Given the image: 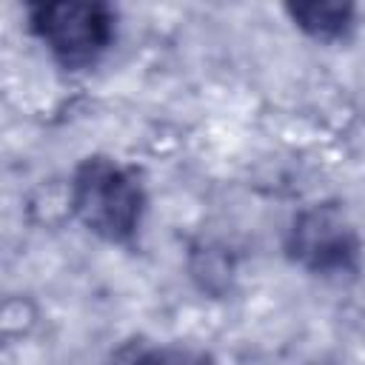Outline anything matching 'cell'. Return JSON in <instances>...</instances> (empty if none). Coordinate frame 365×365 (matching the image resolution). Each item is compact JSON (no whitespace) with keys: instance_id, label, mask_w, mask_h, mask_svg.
<instances>
[{"instance_id":"6da1fadb","label":"cell","mask_w":365,"mask_h":365,"mask_svg":"<svg viewBox=\"0 0 365 365\" xmlns=\"http://www.w3.org/2000/svg\"><path fill=\"white\" fill-rule=\"evenodd\" d=\"M71 200L80 220L108 240H125L137 228L140 188L128 171L108 160H88L77 171Z\"/></svg>"},{"instance_id":"7a4b0ae2","label":"cell","mask_w":365,"mask_h":365,"mask_svg":"<svg viewBox=\"0 0 365 365\" xmlns=\"http://www.w3.org/2000/svg\"><path fill=\"white\" fill-rule=\"evenodd\" d=\"M34 26L66 63H88L111 37V17L97 3H48L34 11Z\"/></svg>"},{"instance_id":"3957f363","label":"cell","mask_w":365,"mask_h":365,"mask_svg":"<svg viewBox=\"0 0 365 365\" xmlns=\"http://www.w3.org/2000/svg\"><path fill=\"white\" fill-rule=\"evenodd\" d=\"M291 248L299 262L314 271L345 268L356 254V240L351 225L334 208H311L305 211L291 234Z\"/></svg>"},{"instance_id":"277c9868","label":"cell","mask_w":365,"mask_h":365,"mask_svg":"<svg viewBox=\"0 0 365 365\" xmlns=\"http://www.w3.org/2000/svg\"><path fill=\"white\" fill-rule=\"evenodd\" d=\"M291 14L311 34L331 37V34H339L348 26L351 6H342V3H308V6H294Z\"/></svg>"},{"instance_id":"5b68a950","label":"cell","mask_w":365,"mask_h":365,"mask_svg":"<svg viewBox=\"0 0 365 365\" xmlns=\"http://www.w3.org/2000/svg\"><path fill=\"white\" fill-rule=\"evenodd\" d=\"M134 365H205V359L191 351H151Z\"/></svg>"}]
</instances>
